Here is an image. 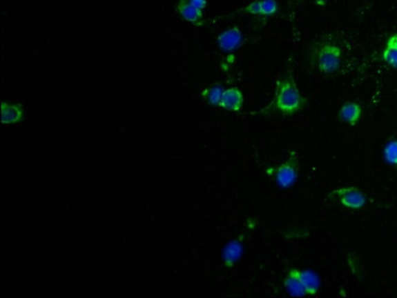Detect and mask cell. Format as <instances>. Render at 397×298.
<instances>
[{
  "label": "cell",
  "instance_id": "3957f363",
  "mask_svg": "<svg viewBox=\"0 0 397 298\" xmlns=\"http://www.w3.org/2000/svg\"><path fill=\"white\" fill-rule=\"evenodd\" d=\"M342 50L336 44L325 43L319 50L318 66L319 71L323 74L336 72L341 65Z\"/></svg>",
  "mask_w": 397,
  "mask_h": 298
},
{
  "label": "cell",
  "instance_id": "d6986e66",
  "mask_svg": "<svg viewBox=\"0 0 397 298\" xmlns=\"http://www.w3.org/2000/svg\"><path fill=\"white\" fill-rule=\"evenodd\" d=\"M387 44L397 49V34L390 36L387 41Z\"/></svg>",
  "mask_w": 397,
  "mask_h": 298
},
{
  "label": "cell",
  "instance_id": "ba28073f",
  "mask_svg": "<svg viewBox=\"0 0 397 298\" xmlns=\"http://www.w3.org/2000/svg\"><path fill=\"white\" fill-rule=\"evenodd\" d=\"M304 285L307 295H315L318 293L320 281L317 272L311 270L292 269Z\"/></svg>",
  "mask_w": 397,
  "mask_h": 298
},
{
  "label": "cell",
  "instance_id": "30bf717a",
  "mask_svg": "<svg viewBox=\"0 0 397 298\" xmlns=\"http://www.w3.org/2000/svg\"><path fill=\"white\" fill-rule=\"evenodd\" d=\"M362 116L360 106L354 101H346L339 110V117L351 126H356Z\"/></svg>",
  "mask_w": 397,
  "mask_h": 298
},
{
  "label": "cell",
  "instance_id": "5b68a950",
  "mask_svg": "<svg viewBox=\"0 0 397 298\" xmlns=\"http://www.w3.org/2000/svg\"><path fill=\"white\" fill-rule=\"evenodd\" d=\"M243 35L238 27L231 28L224 31L217 37V43L224 52H231L242 46Z\"/></svg>",
  "mask_w": 397,
  "mask_h": 298
},
{
  "label": "cell",
  "instance_id": "ffe728a7",
  "mask_svg": "<svg viewBox=\"0 0 397 298\" xmlns=\"http://www.w3.org/2000/svg\"><path fill=\"white\" fill-rule=\"evenodd\" d=\"M293 1H300V0H293ZM327 0H316V2L320 5H325Z\"/></svg>",
  "mask_w": 397,
  "mask_h": 298
},
{
  "label": "cell",
  "instance_id": "2e32d148",
  "mask_svg": "<svg viewBox=\"0 0 397 298\" xmlns=\"http://www.w3.org/2000/svg\"><path fill=\"white\" fill-rule=\"evenodd\" d=\"M260 6L261 16H273L279 11V5L276 0H260Z\"/></svg>",
  "mask_w": 397,
  "mask_h": 298
},
{
  "label": "cell",
  "instance_id": "9a60e30c",
  "mask_svg": "<svg viewBox=\"0 0 397 298\" xmlns=\"http://www.w3.org/2000/svg\"><path fill=\"white\" fill-rule=\"evenodd\" d=\"M382 59L390 67L397 69V49L387 44L382 53Z\"/></svg>",
  "mask_w": 397,
  "mask_h": 298
},
{
  "label": "cell",
  "instance_id": "4fadbf2b",
  "mask_svg": "<svg viewBox=\"0 0 397 298\" xmlns=\"http://www.w3.org/2000/svg\"><path fill=\"white\" fill-rule=\"evenodd\" d=\"M224 90L222 85L219 83L213 84L202 92L201 96L208 103L213 106H219Z\"/></svg>",
  "mask_w": 397,
  "mask_h": 298
},
{
  "label": "cell",
  "instance_id": "6da1fadb",
  "mask_svg": "<svg viewBox=\"0 0 397 298\" xmlns=\"http://www.w3.org/2000/svg\"><path fill=\"white\" fill-rule=\"evenodd\" d=\"M307 99L302 96L292 75L277 81L275 96L269 107L286 116H291L304 109Z\"/></svg>",
  "mask_w": 397,
  "mask_h": 298
},
{
  "label": "cell",
  "instance_id": "e0dca14e",
  "mask_svg": "<svg viewBox=\"0 0 397 298\" xmlns=\"http://www.w3.org/2000/svg\"><path fill=\"white\" fill-rule=\"evenodd\" d=\"M242 10L249 14L261 15L260 0H255V1L249 3Z\"/></svg>",
  "mask_w": 397,
  "mask_h": 298
},
{
  "label": "cell",
  "instance_id": "52a82bcc",
  "mask_svg": "<svg viewBox=\"0 0 397 298\" xmlns=\"http://www.w3.org/2000/svg\"><path fill=\"white\" fill-rule=\"evenodd\" d=\"M3 124H11L21 122L24 119V110L21 103H11L8 101H1Z\"/></svg>",
  "mask_w": 397,
  "mask_h": 298
},
{
  "label": "cell",
  "instance_id": "7a4b0ae2",
  "mask_svg": "<svg viewBox=\"0 0 397 298\" xmlns=\"http://www.w3.org/2000/svg\"><path fill=\"white\" fill-rule=\"evenodd\" d=\"M299 170V157L297 152H292L288 159L278 167L267 170L269 176L273 177L277 185L282 188H291L297 182Z\"/></svg>",
  "mask_w": 397,
  "mask_h": 298
},
{
  "label": "cell",
  "instance_id": "9c48e42d",
  "mask_svg": "<svg viewBox=\"0 0 397 298\" xmlns=\"http://www.w3.org/2000/svg\"><path fill=\"white\" fill-rule=\"evenodd\" d=\"M176 10L182 19L192 23H199L203 19V10L194 6L188 0H180Z\"/></svg>",
  "mask_w": 397,
  "mask_h": 298
},
{
  "label": "cell",
  "instance_id": "7c38bea8",
  "mask_svg": "<svg viewBox=\"0 0 397 298\" xmlns=\"http://www.w3.org/2000/svg\"><path fill=\"white\" fill-rule=\"evenodd\" d=\"M285 288L289 295L293 297H304L307 295L306 289L301 281L293 270L289 271L284 280Z\"/></svg>",
  "mask_w": 397,
  "mask_h": 298
},
{
  "label": "cell",
  "instance_id": "277c9868",
  "mask_svg": "<svg viewBox=\"0 0 397 298\" xmlns=\"http://www.w3.org/2000/svg\"><path fill=\"white\" fill-rule=\"evenodd\" d=\"M332 199H336L341 204L353 210L362 208L367 202V196L360 189L351 186L333 190L329 195Z\"/></svg>",
  "mask_w": 397,
  "mask_h": 298
},
{
  "label": "cell",
  "instance_id": "ac0fdd59",
  "mask_svg": "<svg viewBox=\"0 0 397 298\" xmlns=\"http://www.w3.org/2000/svg\"><path fill=\"white\" fill-rule=\"evenodd\" d=\"M194 6L198 9L203 10L206 8L207 0H188Z\"/></svg>",
  "mask_w": 397,
  "mask_h": 298
},
{
  "label": "cell",
  "instance_id": "8fae6325",
  "mask_svg": "<svg viewBox=\"0 0 397 298\" xmlns=\"http://www.w3.org/2000/svg\"><path fill=\"white\" fill-rule=\"evenodd\" d=\"M243 251V239L241 238L231 241L225 246L223 251L224 261L226 266L232 268L241 257Z\"/></svg>",
  "mask_w": 397,
  "mask_h": 298
},
{
  "label": "cell",
  "instance_id": "5bb4252c",
  "mask_svg": "<svg viewBox=\"0 0 397 298\" xmlns=\"http://www.w3.org/2000/svg\"><path fill=\"white\" fill-rule=\"evenodd\" d=\"M383 158L389 166H397V139H392L383 149Z\"/></svg>",
  "mask_w": 397,
  "mask_h": 298
},
{
  "label": "cell",
  "instance_id": "8992f818",
  "mask_svg": "<svg viewBox=\"0 0 397 298\" xmlns=\"http://www.w3.org/2000/svg\"><path fill=\"white\" fill-rule=\"evenodd\" d=\"M244 97L242 92L236 87L225 90L219 107L230 112H239L242 110Z\"/></svg>",
  "mask_w": 397,
  "mask_h": 298
}]
</instances>
